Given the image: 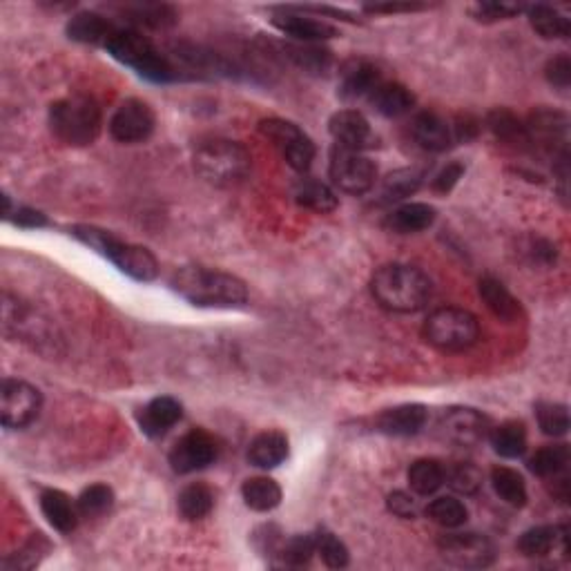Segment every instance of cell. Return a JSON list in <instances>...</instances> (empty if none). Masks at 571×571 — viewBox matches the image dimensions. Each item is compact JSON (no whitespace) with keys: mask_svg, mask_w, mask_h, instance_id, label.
Masks as SVG:
<instances>
[{"mask_svg":"<svg viewBox=\"0 0 571 571\" xmlns=\"http://www.w3.org/2000/svg\"><path fill=\"white\" fill-rule=\"evenodd\" d=\"M219 458V447L217 440L212 438L210 433L201 429H192L190 433L183 435L181 440H177L172 451H170V467L179 476H188V473H195L210 467L212 462Z\"/></svg>","mask_w":571,"mask_h":571,"instance_id":"13","label":"cell"},{"mask_svg":"<svg viewBox=\"0 0 571 571\" xmlns=\"http://www.w3.org/2000/svg\"><path fill=\"white\" fill-rule=\"evenodd\" d=\"M279 32L295 38L299 43H317L326 41V38L337 36V29L324 21H317L313 16H306L295 7H279L270 18Z\"/></svg>","mask_w":571,"mask_h":571,"instance_id":"16","label":"cell"},{"mask_svg":"<svg viewBox=\"0 0 571 571\" xmlns=\"http://www.w3.org/2000/svg\"><path fill=\"white\" fill-rule=\"evenodd\" d=\"M116 61L132 67L134 72L152 83H170L177 79L174 65L163 56L148 36H143L134 27H116L114 34L105 43Z\"/></svg>","mask_w":571,"mask_h":571,"instance_id":"4","label":"cell"},{"mask_svg":"<svg viewBox=\"0 0 571 571\" xmlns=\"http://www.w3.org/2000/svg\"><path fill=\"white\" fill-rule=\"evenodd\" d=\"M556 547H560L567 554V527L538 525L527 529L518 540V551L527 558L547 556Z\"/></svg>","mask_w":571,"mask_h":571,"instance_id":"23","label":"cell"},{"mask_svg":"<svg viewBox=\"0 0 571 571\" xmlns=\"http://www.w3.org/2000/svg\"><path fill=\"white\" fill-rule=\"evenodd\" d=\"M369 14H398V12H418L424 5L415 3H384V5H369L364 7Z\"/></svg>","mask_w":571,"mask_h":571,"instance_id":"53","label":"cell"},{"mask_svg":"<svg viewBox=\"0 0 571 571\" xmlns=\"http://www.w3.org/2000/svg\"><path fill=\"white\" fill-rule=\"evenodd\" d=\"M520 253L525 255L531 264H538V266H551L558 257V250L556 246L551 244L549 239L545 237H527L522 239L520 244Z\"/></svg>","mask_w":571,"mask_h":571,"instance_id":"47","label":"cell"},{"mask_svg":"<svg viewBox=\"0 0 571 571\" xmlns=\"http://www.w3.org/2000/svg\"><path fill=\"white\" fill-rule=\"evenodd\" d=\"M328 174L335 188H340L346 195H366L377 179L375 163L364 157L362 152L346 150V148H333L331 152V166H328Z\"/></svg>","mask_w":571,"mask_h":571,"instance_id":"9","label":"cell"},{"mask_svg":"<svg viewBox=\"0 0 571 571\" xmlns=\"http://www.w3.org/2000/svg\"><path fill=\"white\" fill-rule=\"evenodd\" d=\"M444 480H447V469L440 460H415L409 469V485L418 496H431L444 485Z\"/></svg>","mask_w":571,"mask_h":571,"instance_id":"34","label":"cell"},{"mask_svg":"<svg viewBox=\"0 0 571 571\" xmlns=\"http://www.w3.org/2000/svg\"><path fill=\"white\" fill-rule=\"evenodd\" d=\"M449 487L458 493H464V496H473L478 493V489L482 487V473L471 462H458L453 464L451 469H447V480Z\"/></svg>","mask_w":571,"mask_h":571,"instance_id":"45","label":"cell"},{"mask_svg":"<svg viewBox=\"0 0 571 571\" xmlns=\"http://www.w3.org/2000/svg\"><path fill=\"white\" fill-rule=\"evenodd\" d=\"M491 485L496 489L500 500H505L511 507L527 505V485L525 478L516 469L496 467L491 471Z\"/></svg>","mask_w":571,"mask_h":571,"instance_id":"38","label":"cell"},{"mask_svg":"<svg viewBox=\"0 0 571 571\" xmlns=\"http://www.w3.org/2000/svg\"><path fill=\"white\" fill-rule=\"evenodd\" d=\"M288 458V438L282 431H264L250 442L248 462L257 469H275Z\"/></svg>","mask_w":571,"mask_h":571,"instance_id":"25","label":"cell"},{"mask_svg":"<svg viewBox=\"0 0 571 571\" xmlns=\"http://www.w3.org/2000/svg\"><path fill=\"white\" fill-rule=\"evenodd\" d=\"M371 293L386 311L418 313L431 302L433 284L420 268L409 264H389L373 275Z\"/></svg>","mask_w":571,"mask_h":571,"instance_id":"2","label":"cell"},{"mask_svg":"<svg viewBox=\"0 0 571 571\" xmlns=\"http://www.w3.org/2000/svg\"><path fill=\"white\" fill-rule=\"evenodd\" d=\"M116 25L108 18L96 14V12H79L70 18L67 23V36L76 43L85 45H103L108 43V38L114 34Z\"/></svg>","mask_w":571,"mask_h":571,"instance_id":"26","label":"cell"},{"mask_svg":"<svg viewBox=\"0 0 571 571\" xmlns=\"http://www.w3.org/2000/svg\"><path fill=\"white\" fill-rule=\"evenodd\" d=\"M369 101L373 108L380 112L382 116H389V119H398V116L409 114L415 105V96L409 87L395 81H382L371 92Z\"/></svg>","mask_w":571,"mask_h":571,"instance_id":"24","label":"cell"},{"mask_svg":"<svg viewBox=\"0 0 571 571\" xmlns=\"http://www.w3.org/2000/svg\"><path fill=\"white\" fill-rule=\"evenodd\" d=\"M14 224L21 226V228H45L50 221L43 215V212L32 210V208H18L16 210V217H14Z\"/></svg>","mask_w":571,"mask_h":571,"instance_id":"52","label":"cell"},{"mask_svg":"<svg viewBox=\"0 0 571 571\" xmlns=\"http://www.w3.org/2000/svg\"><path fill=\"white\" fill-rule=\"evenodd\" d=\"M259 132L275 145L290 168L297 172H306L311 168L315 159V143L295 123L273 116V119L259 121Z\"/></svg>","mask_w":571,"mask_h":571,"instance_id":"8","label":"cell"},{"mask_svg":"<svg viewBox=\"0 0 571 571\" xmlns=\"http://www.w3.org/2000/svg\"><path fill=\"white\" fill-rule=\"evenodd\" d=\"M241 496H244L246 507L264 514V511H273L275 507H279V502H282V487H279L273 478L257 476L244 482Z\"/></svg>","mask_w":571,"mask_h":571,"instance_id":"31","label":"cell"},{"mask_svg":"<svg viewBox=\"0 0 571 571\" xmlns=\"http://www.w3.org/2000/svg\"><path fill=\"white\" fill-rule=\"evenodd\" d=\"M525 128H527V137H529L531 148H538L540 152L551 154L554 161H560L563 166H567V159H569V152H567L569 121L563 112L540 108L529 116Z\"/></svg>","mask_w":571,"mask_h":571,"instance_id":"10","label":"cell"},{"mask_svg":"<svg viewBox=\"0 0 571 571\" xmlns=\"http://www.w3.org/2000/svg\"><path fill=\"white\" fill-rule=\"evenodd\" d=\"M317 554V543L315 534H304V536H293L284 540L282 549H279V556L286 565L290 567H304L311 563V558Z\"/></svg>","mask_w":571,"mask_h":571,"instance_id":"44","label":"cell"},{"mask_svg":"<svg viewBox=\"0 0 571 571\" xmlns=\"http://www.w3.org/2000/svg\"><path fill=\"white\" fill-rule=\"evenodd\" d=\"M489 440H491L493 451H496L502 458L516 460L520 456H525V451H527V429H525V424L518 420L502 422L500 427L491 429Z\"/></svg>","mask_w":571,"mask_h":571,"instance_id":"29","label":"cell"},{"mask_svg":"<svg viewBox=\"0 0 571 571\" xmlns=\"http://www.w3.org/2000/svg\"><path fill=\"white\" fill-rule=\"evenodd\" d=\"M382 81V72L375 63L366 61V58H353L340 72V96L344 101H357L364 99V96L369 99L371 92Z\"/></svg>","mask_w":571,"mask_h":571,"instance_id":"18","label":"cell"},{"mask_svg":"<svg viewBox=\"0 0 571 571\" xmlns=\"http://www.w3.org/2000/svg\"><path fill=\"white\" fill-rule=\"evenodd\" d=\"M429 420L427 406L422 404H400L393 409H386L384 413L377 415L375 427L386 435H398V438H406V435H415L424 429V424Z\"/></svg>","mask_w":571,"mask_h":571,"instance_id":"20","label":"cell"},{"mask_svg":"<svg viewBox=\"0 0 571 571\" xmlns=\"http://www.w3.org/2000/svg\"><path fill=\"white\" fill-rule=\"evenodd\" d=\"M569 467V447L567 444H549L538 449L529 458V469L538 478H558Z\"/></svg>","mask_w":571,"mask_h":571,"instance_id":"40","label":"cell"},{"mask_svg":"<svg viewBox=\"0 0 571 571\" xmlns=\"http://www.w3.org/2000/svg\"><path fill=\"white\" fill-rule=\"evenodd\" d=\"M386 507L393 516L404 518V520H413L418 516V507H415V500L404 491H393L389 498H386Z\"/></svg>","mask_w":571,"mask_h":571,"instance_id":"51","label":"cell"},{"mask_svg":"<svg viewBox=\"0 0 571 571\" xmlns=\"http://www.w3.org/2000/svg\"><path fill=\"white\" fill-rule=\"evenodd\" d=\"M545 76L547 81L558 87V90H567L571 85V61L567 54H560L556 58H551L545 67Z\"/></svg>","mask_w":571,"mask_h":571,"instance_id":"49","label":"cell"},{"mask_svg":"<svg viewBox=\"0 0 571 571\" xmlns=\"http://www.w3.org/2000/svg\"><path fill=\"white\" fill-rule=\"evenodd\" d=\"M284 54L293 61L299 70L308 74H326L333 67V54L322 45L315 43H288L282 47Z\"/></svg>","mask_w":571,"mask_h":571,"instance_id":"30","label":"cell"},{"mask_svg":"<svg viewBox=\"0 0 571 571\" xmlns=\"http://www.w3.org/2000/svg\"><path fill=\"white\" fill-rule=\"evenodd\" d=\"M177 507L179 514L186 520H201L215 507V493L203 482H192V485L179 493Z\"/></svg>","mask_w":571,"mask_h":571,"instance_id":"37","label":"cell"},{"mask_svg":"<svg viewBox=\"0 0 571 571\" xmlns=\"http://www.w3.org/2000/svg\"><path fill=\"white\" fill-rule=\"evenodd\" d=\"M536 418L540 429L551 438H563L569 433V409L558 402H540L536 404Z\"/></svg>","mask_w":571,"mask_h":571,"instance_id":"42","label":"cell"},{"mask_svg":"<svg viewBox=\"0 0 571 571\" xmlns=\"http://www.w3.org/2000/svg\"><path fill=\"white\" fill-rule=\"evenodd\" d=\"M487 125H489V130L496 134L500 141L514 145V148H520V150L531 148L525 123H522L514 112L502 110V108L493 110L487 116Z\"/></svg>","mask_w":571,"mask_h":571,"instance_id":"33","label":"cell"},{"mask_svg":"<svg viewBox=\"0 0 571 571\" xmlns=\"http://www.w3.org/2000/svg\"><path fill=\"white\" fill-rule=\"evenodd\" d=\"M72 235L105 259H110L116 268L137 282H154L159 275V261L148 248L128 244V241L114 237L112 232L94 226H74Z\"/></svg>","mask_w":571,"mask_h":571,"instance_id":"3","label":"cell"},{"mask_svg":"<svg viewBox=\"0 0 571 571\" xmlns=\"http://www.w3.org/2000/svg\"><path fill=\"white\" fill-rule=\"evenodd\" d=\"M440 554L460 569H485L496 560L491 540L480 534H447L438 540Z\"/></svg>","mask_w":571,"mask_h":571,"instance_id":"12","label":"cell"},{"mask_svg":"<svg viewBox=\"0 0 571 571\" xmlns=\"http://www.w3.org/2000/svg\"><path fill=\"white\" fill-rule=\"evenodd\" d=\"M424 340L444 353L467 351L480 340V324L473 313L456 306L433 311L424 322Z\"/></svg>","mask_w":571,"mask_h":571,"instance_id":"7","label":"cell"},{"mask_svg":"<svg viewBox=\"0 0 571 571\" xmlns=\"http://www.w3.org/2000/svg\"><path fill=\"white\" fill-rule=\"evenodd\" d=\"M462 174H464L462 163H458V161L447 163V168H442L438 174H435L431 188L435 192H440V195H447V192L456 188V183L462 179Z\"/></svg>","mask_w":571,"mask_h":571,"instance_id":"50","label":"cell"},{"mask_svg":"<svg viewBox=\"0 0 571 571\" xmlns=\"http://www.w3.org/2000/svg\"><path fill=\"white\" fill-rule=\"evenodd\" d=\"M427 516L435 522V525L447 527V529H456V527H462L464 522H467L469 511L458 498L442 496L438 500H433L431 505L427 507Z\"/></svg>","mask_w":571,"mask_h":571,"instance_id":"41","label":"cell"},{"mask_svg":"<svg viewBox=\"0 0 571 571\" xmlns=\"http://www.w3.org/2000/svg\"><path fill=\"white\" fill-rule=\"evenodd\" d=\"M529 23L534 27V32L543 38H567L571 34L569 18L558 12V9L549 5H534L527 9Z\"/></svg>","mask_w":571,"mask_h":571,"instance_id":"35","label":"cell"},{"mask_svg":"<svg viewBox=\"0 0 571 571\" xmlns=\"http://www.w3.org/2000/svg\"><path fill=\"white\" fill-rule=\"evenodd\" d=\"M295 201L302 208L319 212V215H326V212H333L337 208L335 192L326 183L315 179H302L297 183Z\"/></svg>","mask_w":571,"mask_h":571,"instance_id":"36","label":"cell"},{"mask_svg":"<svg viewBox=\"0 0 571 571\" xmlns=\"http://www.w3.org/2000/svg\"><path fill=\"white\" fill-rule=\"evenodd\" d=\"M157 128V116L141 99L123 101L110 119V134L119 143H143Z\"/></svg>","mask_w":571,"mask_h":571,"instance_id":"14","label":"cell"},{"mask_svg":"<svg viewBox=\"0 0 571 571\" xmlns=\"http://www.w3.org/2000/svg\"><path fill=\"white\" fill-rule=\"evenodd\" d=\"M424 181V170L420 168H402L391 172L382 183V199L386 203L402 201L415 195Z\"/></svg>","mask_w":571,"mask_h":571,"instance_id":"39","label":"cell"},{"mask_svg":"<svg viewBox=\"0 0 571 571\" xmlns=\"http://www.w3.org/2000/svg\"><path fill=\"white\" fill-rule=\"evenodd\" d=\"M440 429L444 438L458 444V447H478L480 442L489 440L493 427L485 413L469 409V406H458V409L444 413Z\"/></svg>","mask_w":571,"mask_h":571,"instance_id":"15","label":"cell"},{"mask_svg":"<svg viewBox=\"0 0 571 571\" xmlns=\"http://www.w3.org/2000/svg\"><path fill=\"white\" fill-rule=\"evenodd\" d=\"M328 132L335 139L337 148L362 152L371 148L375 137L369 119L357 110H340L328 121Z\"/></svg>","mask_w":571,"mask_h":571,"instance_id":"17","label":"cell"},{"mask_svg":"<svg viewBox=\"0 0 571 571\" xmlns=\"http://www.w3.org/2000/svg\"><path fill=\"white\" fill-rule=\"evenodd\" d=\"M195 168L215 186H235L248 177L250 154L237 141L206 139L195 148Z\"/></svg>","mask_w":571,"mask_h":571,"instance_id":"6","label":"cell"},{"mask_svg":"<svg viewBox=\"0 0 571 571\" xmlns=\"http://www.w3.org/2000/svg\"><path fill=\"white\" fill-rule=\"evenodd\" d=\"M41 391L32 384L7 377L0 393V420L5 429H25L38 418L41 411Z\"/></svg>","mask_w":571,"mask_h":571,"instance_id":"11","label":"cell"},{"mask_svg":"<svg viewBox=\"0 0 571 571\" xmlns=\"http://www.w3.org/2000/svg\"><path fill=\"white\" fill-rule=\"evenodd\" d=\"M41 511L47 522L61 534H72L79 527V507L74 505L67 493L58 489H45L41 493Z\"/></svg>","mask_w":571,"mask_h":571,"instance_id":"22","label":"cell"},{"mask_svg":"<svg viewBox=\"0 0 571 571\" xmlns=\"http://www.w3.org/2000/svg\"><path fill=\"white\" fill-rule=\"evenodd\" d=\"M315 543H317V554L322 556L326 567L342 569L348 565V560H351L346 545L337 536L328 534V531H317Z\"/></svg>","mask_w":571,"mask_h":571,"instance_id":"46","label":"cell"},{"mask_svg":"<svg viewBox=\"0 0 571 571\" xmlns=\"http://www.w3.org/2000/svg\"><path fill=\"white\" fill-rule=\"evenodd\" d=\"M181 418H183L181 402L168 398V395L154 398L152 402L145 404L137 415L139 427L148 438H161V435H166Z\"/></svg>","mask_w":571,"mask_h":571,"instance_id":"21","label":"cell"},{"mask_svg":"<svg viewBox=\"0 0 571 571\" xmlns=\"http://www.w3.org/2000/svg\"><path fill=\"white\" fill-rule=\"evenodd\" d=\"M480 297L487 304L489 311L507 324H514L522 317V306L518 299L509 293L507 286L498 282L496 277L480 279Z\"/></svg>","mask_w":571,"mask_h":571,"instance_id":"27","label":"cell"},{"mask_svg":"<svg viewBox=\"0 0 571 571\" xmlns=\"http://www.w3.org/2000/svg\"><path fill=\"white\" fill-rule=\"evenodd\" d=\"M522 5L516 3H480L473 7V16L482 23H496V21H507V18H514L522 12Z\"/></svg>","mask_w":571,"mask_h":571,"instance_id":"48","label":"cell"},{"mask_svg":"<svg viewBox=\"0 0 571 571\" xmlns=\"http://www.w3.org/2000/svg\"><path fill=\"white\" fill-rule=\"evenodd\" d=\"M411 130L420 148L429 152H444L458 141L456 125H451L444 116L435 112H420L413 119Z\"/></svg>","mask_w":571,"mask_h":571,"instance_id":"19","label":"cell"},{"mask_svg":"<svg viewBox=\"0 0 571 571\" xmlns=\"http://www.w3.org/2000/svg\"><path fill=\"white\" fill-rule=\"evenodd\" d=\"M112 505H114V491L108 485L87 487L79 496V500H76L81 518H101L103 514H108Z\"/></svg>","mask_w":571,"mask_h":571,"instance_id":"43","label":"cell"},{"mask_svg":"<svg viewBox=\"0 0 571 571\" xmlns=\"http://www.w3.org/2000/svg\"><path fill=\"white\" fill-rule=\"evenodd\" d=\"M121 14L128 16L130 23L150 29H168L177 23L179 18L174 7L163 3H132L121 7Z\"/></svg>","mask_w":571,"mask_h":571,"instance_id":"32","label":"cell"},{"mask_svg":"<svg viewBox=\"0 0 571 571\" xmlns=\"http://www.w3.org/2000/svg\"><path fill=\"white\" fill-rule=\"evenodd\" d=\"M186 302L201 308H237L248 302V288L239 277L203 266H183L170 279Z\"/></svg>","mask_w":571,"mask_h":571,"instance_id":"1","label":"cell"},{"mask_svg":"<svg viewBox=\"0 0 571 571\" xmlns=\"http://www.w3.org/2000/svg\"><path fill=\"white\" fill-rule=\"evenodd\" d=\"M435 217H438V210L429 203H404L398 210H393L389 215V224L391 230L402 232V235H411V232H422L435 224Z\"/></svg>","mask_w":571,"mask_h":571,"instance_id":"28","label":"cell"},{"mask_svg":"<svg viewBox=\"0 0 571 571\" xmlns=\"http://www.w3.org/2000/svg\"><path fill=\"white\" fill-rule=\"evenodd\" d=\"M50 128L67 145H92L101 134V110L92 96L74 94L50 108Z\"/></svg>","mask_w":571,"mask_h":571,"instance_id":"5","label":"cell"}]
</instances>
